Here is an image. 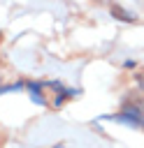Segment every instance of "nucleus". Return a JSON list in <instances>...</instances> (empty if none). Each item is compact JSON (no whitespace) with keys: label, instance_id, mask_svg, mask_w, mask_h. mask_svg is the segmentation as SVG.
<instances>
[{"label":"nucleus","instance_id":"obj_1","mask_svg":"<svg viewBox=\"0 0 144 148\" xmlns=\"http://www.w3.org/2000/svg\"><path fill=\"white\" fill-rule=\"evenodd\" d=\"M116 120L130 123V125H137V127H144V113H142V109H137V106H125V109L116 116Z\"/></svg>","mask_w":144,"mask_h":148},{"label":"nucleus","instance_id":"obj_2","mask_svg":"<svg viewBox=\"0 0 144 148\" xmlns=\"http://www.w3.org/2000/svg\"><path fill=\"white\" fill-rule=\"evenodd\" d=\"M111 14H114L116 18H121V21H132V16H130L128 12H123L121 7H116V5H111Z\"/></svg>","mask_w":144,"mask_h":148}]
</instances>
